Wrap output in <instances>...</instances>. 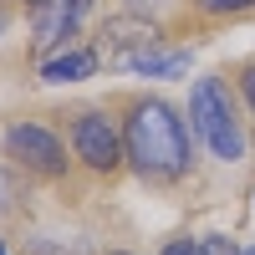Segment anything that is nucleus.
<instances>
[{
  "label": "nucleus",
  "mask_w": 255,
  "mask_h": 255,
  "mask_svg": "<svg viewBox=\"0 0 255 255\" xmlns=\"http://www.w3.org/2000/svg\"><path fill=\"white\" fill-rule=\"evenodd\" d=\"M123 153L143 184H179L194 163L189 128L163 97H133L123 108Z\"/></svg>",
  "instance_id": "f257e3e1"
},
{
  "label": "nucleus",
  "mask_w": 255,
  "mask_h": 255,
  "mask_svg": "<svg viewBox=\"0 0 255 255\" xmlns=\"http://www.w3.org/2000/svg\"><path fill=\"white\" fill-rule=\"evenodd\" d=\"M189 123H194V133L204 138V148L220 163H245L250 133H245V118L235 108V97H230L225 77H199L189 87Z\"/></svg>",
  "instance_id": "f03ea898"
},
{
  "label": "nucleus",
  "mask_w": 255,
  "mask_h": 255,
  "mask_svg": "<svg viewBox=\"0 0 255 255\" xmlns=\"http://www.w3.org/2000/svg\"><path fill=\"white\" fill-rule=\"evenodd\" d=\"M0 153H5L15 168L41 174V179H61V174H67V143H61L46 123H31V118H20V123L5 128Z\"/></svg>",
  "instance_id": "7ed1b4c3"
},
{
  "label": "nucleus",
  "mask_w": 255,
  "mask_h": 255,
  "mask_svg": "<svg viewBox=\"0 0 255 255\" xmlns=\"http://www.w3.org/2000/svg\"><path fill=\"white\" fill-rule=\"evenodd\" d=\"M72 153L92 168V174H118V168L128 163L123 153V123H113L102 108H82L72 113Z\"/></svg>",
  "instance_id": "20e7f679"
},
{
  "label": "nucleus",
  "mask_w": 255,
  "mask_h": 255,
  "mask_svg": "<svg viewBox=\"0 0 255 255\" xmlns=\"http://www.w3.org/2000/svg\"><path fill=\"white\" fill-rule=\"evenodd\" d=\"M113 67L123 72H133V77H153V82H174L184 77L189 67H194V51H184V46H143V51H128L123 61H113Z\"/></svg>",
  "instance_id": "39448f33"
},
{
  "label": "nucleus",
  "mask_w": 255,
  "mask_h": 255,
  "mask_svg": "<svg viewBox=\"0 0 255 255\" xmlns=\"http://www.w3.org/2000/svg\"><path fill=\"white\" fill-rule=\"evenodd\" d=\"M77 5L72 0H31V41L41 51H51V46H61L72 31H77Z\"/></svg>",
  "instance_id": "423d86ee"
},
{
  "label": "nucleus",
  "mask_w": 255,
  "mask_h": 255,
  "mask_svg": "<svg viewBox=\"0 0 255 255\" xmlns=\"http://www.w3.org/2000/svg\"><path fill=\"white\" fill-rule=\"evenodd\" d=\"M102 36H108V46H113V61H123L128 51L153 46V41H158V26H153L143 10H128V15H113L108 26H102Z\"/></svg>",
  "instance_id": "0eeeda50"
},
{
  "label": "nucleus",
  "mask_w": 255,
  "mask_h": 255,
  "mask_svg": "<svg viewBox=\"0 0 255 255\" xmlns=\"http://www.w3.org/2000/svg\"><path fill=\"white\" fill-rule=\"evenodd\" d=\"M97 77V51L92 46H72V51H56L41 61V82H51V87H61V82H87Z\"/></svg>",
  "instance_id": "6e6552de"
},
{
  "label": "nucleus",
  "mask_w": 255,
  "mask_h": 255,
  "mask_svg": "<svg viewBox=\"0 0 255 255\" xmlns=\"http://www.w3.org/2000/svg\"><path fill=\"white\" fill-rule=\"evenodd\" d=\"M194 10L199 15H245V10H255V0H194Z\"/></svg>",
  "instance_id": "1a4fd4ad"
},
{
  "label": "nucleus",
  "mask_w": 255,
  "mask_h": 255,
  "mask_svg": "<svg viewBox=\"0 0 255 255\" xmlns=\"http://www.w3.org/2000/svg\"><path fill=\"white\" fill-rule=\"evenodd\" d=\"M240 97H245V108H250V118H255V61L240 67Z\"/></svg>",
  "instance_id": "9d476101"
},
{
  "label": "nucleus",
  "mask_w": 255,
  "mask_h": 255,
  "mask_svg": "<svg viewBox=\"0 0 255 255\" xmlns=\"http://www.w3.org/2000/svg\"><path fill=\"white\" fill-rule=\"evenodd\" d=\"M163 255H209V240H168Z\"/></svg>",
  "instance_id": "9b49d317"
},
{
  "label": "nucleus",
  "mask_w": 255,
  "mask_h": 255,
  "mask_svg": "<svg viewBox=\"0 0 255 255\" xmlns=\"http://www.w3.org/2000/svg\"><path fill=\"white\" fill-rule=\"evenodd\" d=\"M209 255H255V250H240L235 240H209Z\"/></svg>",
  "instance_id": "f8f14e48"
},
{
  "label": "nucleus",
  "mask_w": 255,
  "mask_h": 255,
  "mask_svg": "<svg viewBox=\"0 0 255 255\" xmlns=\"http://www.w3.org/2000/svg\"><path fill=\"white\" fill-rule=\"evenodd\" d=\"M148 5H163V0H128V10H148Z\"/></svg>",
  "instance_id": "ddd939ff"
},
{
  "label": "nucleus",
  "mask_w": 255,
  "mask_h": 255,
  "mask_svg": "<svg viewBox=\"0 0 255 255\" xmlns=\"http://www.w3.org/2000/svg\"><path fill=\"white\" fill-rule=\"evenodd\" d=\"M72 5H77V10H87V5H92V0H72Z\"/></svg>",
  "instance_id": "4468645a"
},
{
  "label": "nucleus",
  "mask_w": 255,
  "mask_h": 255,
  "mask_svg": "<svg viewBox=\"0 0 255 255\" xmlns=\"http://www.w3.org/2000/svg\"><path fill=\"white\" fill-rule=\"evenodd\" d=\"M113 255H128V250H113Z\"/></svg>",
  "instance_id": "2eb2a0df"
},
{
  "label": "nucleus",
  "mask_w": 255,
  "mask_h": 255,
  "mask_svg": "<svg viewBox=\"0 0 255 255\" xmlns=\"http://www.w3.org/2000/svg\"><path fill=\"white\" fill-rule=\"evenodd\" d=\"M0 255H5V250H0Z\"/></svg>",
  "instance_id": "dca6fc26"
},
{
  "label": "nucleus",
  "mask_w": 255,
  "mask_h": 255,
  "mask_svg": "<svg viewBox=\"0 0 255 255\" xmlns=\"http://www.w3.org/2000/svg\"><path fill=\"white\" fill-rule=\"evenodd\" d=\"M26 5H31V0H26Z\"/></svg>",
  "instance_id": "f3484780"
}]
</instances>
